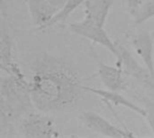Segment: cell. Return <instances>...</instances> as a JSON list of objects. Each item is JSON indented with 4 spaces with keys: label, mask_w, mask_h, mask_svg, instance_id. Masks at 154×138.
<instances>
[{
    "label": "cell",
    "mask_w": 154,
    "mask_h": 138,
    "mask_svg": "<svg viewBox=\"0 0 154 138\" xmlns=\"http://www.w3.org/2000/svg\"><path fill=\"white\" fill-rule=\"evenodd\" d=\"M29 86L34 108L43 113L69 108L85 91V85L76 70L53 56H42L35 61Z\"/></svg>",
    "instance_id": "6da1fadb"
},
{
    "label": "cell",
    "mask_w": 154,
    "mask_h": 138,
    "mask_svg": "<svg viewBox=\"0 0 154 138\" xmlns=\"http://www.w3.org/2000/svg\"><path fill=\"white\" fill-rule=\"evenodd\" d=\"M1 122L23 117L34 108L29 81L11 75L1 78Z\"/></svg>",
    "instance_id": "7a4b0ae2"
},
{
    "label": "cell",
    "mask_w": 154,
    "mask_h": 138,
    "mask_svg": "<svg viewBox=\"0 0 154 138\" xmlns=\"http://www.w3.org/2000/svg\"><path fill=\"white\" fill-rule=\"evenodd\" d=\"M69 29L77 35L87 38L93 42L103 46L116 56L117 60L120 58V52L117 47V43L113 42L109 37L108 33L105 30V26L84 17L81 21L69 24Z\"/></svg>",
    "instance_id": "3957f363"
},
{
    "label": "cell",
    "mask_w": 154,
    "mask_h": 138,
    "mask_svg": "<svg viewBox=\"0 0 154 138\" xmlns=\"http://www.w3.org/2000/svg\"><path fill=\"white\" fill-rule=\"evenodd\" d=\"M21 130L23 136L27 138H55L61 136L60 130L50 117L35 112H29L23 116Z\"/></svg>",
    "instance_id": "277c9868"
},
{
    "label": "cell",
    "mask_w": 154,
    "mask_h": 138,
    "mask_svg": "<svg viewBox=\"0 0 154 138\" xmlns=\"http://www.w3.org/2000/svg\"><path fill=\"white\" fill-rule=\"evenodd\" d=\"M80 120L82 123L90 130L100 134L106 137L113 138H129L135 137V135L129 131L126 128H120L104 117L100 116L99 114L93 112V111H86L83 112L80 117Z\"/></svg>",
    "instance_id": "5b68a950"
},
{
    "label": "cell",
    "mask_w": 154,
    "mask_h": 138,
    "mask_svg": "<svg viewBox=\"0 0 154 138\" xmlns=\"http://www.w3.org/2000/svg\"><path fill=\"white\" fill-rule=\"evenodd\" d=\"M117 47L120 52L119 63L123 67L125 73L138 80L147 89L154 91V76L146 67H143L132 55V53L125 46L118 44Z\"/></svg>",
    "instance_id": "8992f818"
},
{
    "label": "cell",
    "mask_w": 154,
    "mask_h": 138,
    "mask_svg": "<svg viewBox=\"0 0 154 138\" xmlns=\"http://www.w3.org/2000/svg\"><path fill=\"white\" fill-rule=\"evenodd\" d=\"M0 66L3 71L7 75H11L19 79H25L20 67L14 60L12 40L7 25L2 19L1 22V35H0Z\"/></svg>",
    "instance_id": "52a82bcc"
},
{
    "label": "cell",
    "mask_w": 154,
    "mask_h": 138,
    "mask_svg": "<svg viewBox=\"0 0 154 138\" xmlns=\"http://www.w3.org/2000/svg\"><path fill=\"white\" fill-rule=\"evenodd\" d=\"M131 43L135 52L143 60L145 67L154 76L153 36L147 31L134 33L131 37Z\"/></svg>",
    "instance_id": "ba28073f"
},
{
    "label": "cell",
    "mask_w": 154,
    "mask_h": 138,
    "mask_svg": "<svg viewBox=\"0 0 154 138\" xmlns=\"http://www.w3.org/2000/svg\"><path fill=\"white\" fill-rule=\"evenodd\" d=\"M33 25L39 31L45 30L46 25L58 13L46 0H24Z\"/></svg>",
    "instance_id": "9c48e42d"
},
{
    "label": "cell",
    "mask_w": 154,
    "mask_h": 138,
    "mask_svg": "<svg viewBox=\"0 0 154 138\" xmlns=\"http://www.w3.org/2000/svg\"><path fill=\"white\" fill-rule=\"evenodd\" d=\"M122 66H112L105 62L98 64V75L107 89L121 91L126 88V80L124 77Z\"/></svg>",
    "instance_id": "30bf717a"
},
{
    "label": "cell",
    "mask_w": 154,
    "mask_h": 138,
    "mask_svg": "<svg viewBox=\"0 0 154 138\" xmlns=\"http://www.w3.org/2000/svg\"><path fill=\"white\" fill-rule=\"evenodd\" d=\"M85 91L91 92L97 97L101 98V99L105 102H110L114 106H122L125 107L134 113L145 118L146 117V110L145 108H143L139 107L138 105L133 103L128 99H126L125 96L121 95L119 91H114L110 89H97V88H91L88 86H84Z\"/></svg>",
    "instance_id": "8fae6325"
},
{
    "label": "cell",
    "mask_w": 154,
    "mask_h": 138,
    "mask_svg": "<svg viewBox=\"0 0 154 138\" xmlns=\"http://www.w3.org/2000/svg\"><path fill=\"white\" fill-rule=\"evenodd\" d=\"M116 0H86L85 17L105 26L109 12Z\"/></svg>",
    "instance_id": "7c38bea8"
},
{
    "label": "cell",
    "mask_w": 154,
    "mask_h": 138,
    "mask_svg": "<svg viewBox=\"0 0 154 138\" xmlns=\"http://www.w3.org/2000/svg\"><path fill=\"white\" fill-rule=\"evenodd\" d=\"M86 0H67L64 6L54 15V17L49 22V24L46 25L45 29L55 25L59 23L66 22V20L69 18V16L83 3H85Z\"/></svg>",
    "instance_id": "4fadbf2b"
},
{
    "label": "cell",
    "mask_w": 154,
    "mask_h": 138,
    "mask_svg": "<svg viewBox=\"0 0 154 138\" xmlns=\"http://www.w3.org/2000/svg\"><path fill=\"white\" fill-rule=\"evenodd\" d=\"M152 17H154V0H148L141 5L138 14L134 17V25L137 26Z\"/></svg>",
    "instance_id": "5bb4252c"
},
{
    "label": "cell",
    "mask_w": 154,
    "mask_h": 138,
    "mask_svg": "<svg viewBox=\"0 0 154 138\" xmlns=\"http://www.w3.org/2000/svg\"><path fill=\"white\" fill-rule=\"evenodd\" d=\"M124 1L125 3L128 12L134 18L136 14H138V11L141 7V5H142L141 0H124Z\"/></svg>",
    "instance_id": "9a60e30c"
},
{
    "label": "cell",
    "mask_w": 154,
    "mask_h": 138,
    "mask_svg": "<svg viewBox=\"0 0 154 138\" xmlns=\"http://www.w3.org/2000/svg\"><path fill=\"white\" fill-rule=\"evenodd\" d=\"M146 119L149 123L151 129L152 130L154 135V102H148L146 103Z\"/></svg>",
    "instance_id": "2e32d148"
},
{
    "label": "cell",
    "mask_w": 154,
    "mask_h": 138,
    "mask_svg": "<svg viewBox=\"0 0 154 138\" xmlns=\"http://www.w3.org/2000/svg\"><path fill=\"white\" fill-rule=\"evenodd\" d=\"M54 9H56L58 12L64 6L67 0H46Z\"/></svg>",
    "instance_id": "e0dca14e"
}]
</instances>
